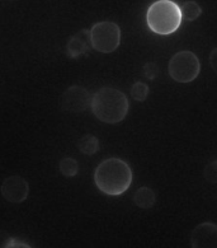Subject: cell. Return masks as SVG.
I'll list each match as a JSON object with an SVG mask.
<instances>
[{"mask_svg": "<svg viewBox=\"0 0 217 248\" xmlns=\"http://www.w3.org/2000/svg\"><path fill=\"white\" fill-rule=\"evenodd\" d=\"M192 248H217V224L203 221L193 228L190 233Z\"/></svg>", "mask_w": 217, "mask_h": 248, "instance_id": "obj_8", "label": "cell"}, {"mask_svg": "<svg viewBox=\"0 0 217 248\" xmlns=\"http://www.w3.org/2000/svg\"><path fill=\"white\" fill-rule=\"evenodd\" d=\"M149 92V87H147V84H145L144 82H136L133 83V85L131 87V97H132L135 101H137V102H144V101L147 98Z\"/></svg>", "mask_w": 217, "mask_h": 248, "instance_id": "obj_14", "label": "cell"}, {"mask_svg": "<svg viewBox=\"0 0 217 248\" xmlns=\"http://www.w3.org/2000/svg\"><path fill=\"white\" fill-rule=\"evenodd\" d=\"M203 176L210 184H217V160H214L204 167Z\"/></svg>", "mask_w": 217, "mask_h": 248, "instance_id": "obj_15", "label": "cell"}, {"mask_svg": "<svg viewBox=\"0 0 217 248\" xmlns=\"http://www.w3.org/2000/svg\"><path fill=\"white\" fill-rule=\"evenodd\" d=\"M58 170L60 173L66 178H72L78 174L79 172V163L78 160L72 158V156H66L64 159L60 160L58 163Z\"/></svg>", "mask_w": 217, "mask_h": 248, "instance_id": "obj_13", "label": "cell"}, {"mask_svg": "<svg viewBox=\"0 0 217 248\" xmlns=\"http://www.w3.org/2000/svg\"><path fill=\"white\" fill-rule=\"evenodd\" d=\"M180 13H182V18L187 22H193L197 18L201 17L202 14V8L200 7V4L190 0V1H186L182 4L180 7Z\"/></svg>", "mask_w": 217, "mask_h": 248, "instance_id": "obj_12", "label": "cell"}, {"mask_svg": "<svg viewBox=\"0 0 217 248\" xmlns=\"http://www.w3.org/2000/svg\"><path fill=\"white\" fill-rule=\"evenodd\" d=\"M90 41L95 51L111 54L121 44V28L115 22H98L90 28Z\"/></svg>", "mask_w": 217, "mask_h": 248, "instance_id": "obj_5", "label": "cell"}, {"mask_svg": "<svg viewBox=\"0 0 217 248\" xmlns=\"http://www.w3.org/2000/svg\"><path fill=\"white\" fill-rule=\"evenodd\" d=\"M210 66L217 74V47H215L210 54Z\"/></svg>", "mask_w": 217, "mask_h": 248, "instance_id": "obj_18", "label": "cell"}, {"mask_svg": "<svg viewBox=\"0 0 217 248\" xmlns=\"http://www.w3.org/2000/svg\"><path fill=\"white\" fill-rule=\"evenodd\" d=\"M93 95L82 85H72L60 97V107L70 113H82L92 106Z\"/></svg>", "mask_w": 217, "mask_h": 248, "instance_id": "obj_6", "label": "cell"}, {"mask_svg": "<svg viewBox=\"0 0 217 248\" xmlns=\"http://www.w3.org/2000/svg\"><path fill=\"white\" fill-rule=\"evenodd\" d=\"M133 202L140 209H151L156 202L155 191L153 188H150V187H140L139 190L136 191L135 196H133Z\"/></svg>", "mask_w": 217, "mask_h": 248, "instance_id": "obj_10", "label": "cell"}, {"mask_svg": "<svg viewBox=\"0 0 217 248\" xmlns=\"http://www.w3.org/2000/svg\"><path fill=\"white\" fill-rule=\"evenodd\" d=\"M92 41H90V30H82L74 34L68 45H66V55L72 59H78L90 51Z\"/></svg>", "mask_w": 217, "mask_h": 248, "instance_id": "obj_9", "label": "cell"}, {"mask_svg": "<svg viewBox=\"0 0 217 248\" xmlns=\"http://www.w3.org/2000/svg\"><path fill=\"white\" fill-rule=\"evenodd\" d=\"M12 235L5 231H0V248H5L9 242L12 241Z\"/></svg>", "mask_w": 217, "mask_h": 248, "instance_id": "obj_17", "label": "cell"}, {"mask_svg": "<svg viewBox=\"0 0 217 248\" xmlns=\"http://www.w3.org/2000/svg\"><path fill=\"white\" fill-rule=\"evenodd\" d=\"M5 248H33L31 245H28L26 242L19 241L17 238H12V241L9 242Z\"/></svg>", "mask_w": 217, "mask_h": 248, "instance_id": "obj_16", "label": "cell"}, {"mask_svg": "<svg viewBox=\"0 0 217 248\" xmlns=\"http://www.w3.org/2000/svg\"><path fill=\"white\" fill-rule=\"evenodd\" d=\"M168 72L170 78L180 84H188L192 83L201 72L200 59L194 52L189 50L176 52L170 59L168 65Z\"/></svg>", "mask_w": 217, "mask_h": 248, "instance_id": "obj_4", "label": "cell"}, {"mask_svg": "<svg viewBox=\"0 0 217 248\" xmlns=\"http://www.w3.org/2000/svg\"><path fill=\"white\" fill-rule=\"evenodd\" d=\"M182 21L180 7L172 0H158L146 12L147 27L154 33L161 36L174 33L180 27Z\"/></svg>", "mask_w": 217, "mask_h": 248, "instance_id": "obj_3", "label": "cell"}, {"mask_svg": "<svg viewBox=\"0 0 217 248\" xmlns=\"http://www.w3.org/2000/svg\"><path fill=\"white\" fill-rule=\"evenodd\" d=\"M93 115L104 124L115 125L126 119L129 113L130 103L127 95L119 89L112 87H103L93 94Z\"/></svg>", "mask_w": 217, "mask_h": 248, "instance_id": "obj_2", "label": "cell"}, {"mask_svg": "<svg viewBox=\"0 0 217 248\" xmlns=\"http://www.w3.org/2000/svg\"><path fill=\"white\" fill-rule=\"evenodd\" d=\"M99 140L97 136L94 135H84L83 138H80L78 143L79 150L82 152L85 155H93L99 150Z\"/></svg>", "mask_w": 217, "mask_h": 248, "instance_id": "obj_11", "label": "cell"}, {"mask_svg": "<svg viewBox=\"0 0 217 248\" xmlns=\"http://www.w3.org/2000/svg\"><path fill=\"white\" fill-rule=\"evenodd\" d=\"M0 192L4 199L12 204H21L27 200L29 195V185L23 177L14 174L4 180L0 187Z\"/></svg>", "mask_w": 217, "mask_h": 248, "instance_id": "obj_7", "label": "cell"}, {"mask_svg": "<svg viewBox=\"0 0 217 248\" xmlns=\"http://www.w3.org/2000/svg\"><path fill=\"white\" fill-rule=\"evenodd\" d=\"M132 170L125 160L108 158L99 163L94 172V184L107 196H121L132 184Z\"/></svg>", "mask_w": 217, "mask_h": 248, "instance_id": "obj_1", "label": "cell"}]
</instances>
